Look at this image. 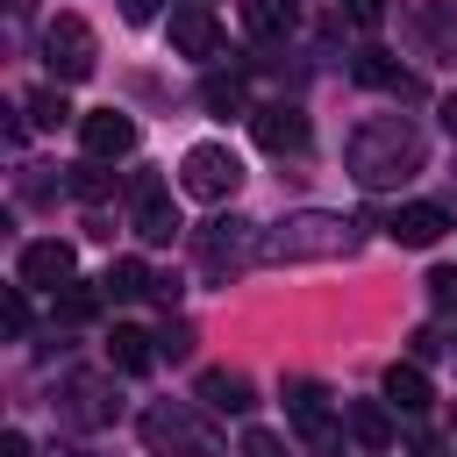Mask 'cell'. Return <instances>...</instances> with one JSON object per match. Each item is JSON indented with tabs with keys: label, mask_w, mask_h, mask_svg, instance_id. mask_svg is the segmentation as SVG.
I'll return each instance as SVG.
<instances>
[{
	"label": "cell",
	"mask_w": 457,
	"mask_h": 457,
	"mask_svg": "<svg viewBox=\"0 0 457 457\" xmlns=\"http://www.w3.org/2000/svg\"><path fill=\"white\" fill-rule=\"evenodd\" d=\"M350 164H357L364 186H386V179H407V171L421 164V143H414L407 121H378V129H364V136L350 143Z\"/></svg>",
	"instance_id": "1"
},
{
	"label": "cell",
	"mask_w": 457,
	"mask_h": 457,
	"mask_svg": "<svg viewBox=\"0 0 457 457\" xmlns=\"http://www.w3.org/2000/svg\"><path fill=\"white\" fill-rule=\"evenodd\" d=\"M179 186H186L193 200H228V193L243 186V157H236L228 143H193V150L179 157Z\"/></svg>",
	"instance_id": "2"
},
{
	"label": "cell",
	"mask_w": 457,
	"mask_h": 457,
	"mask_svg": "<svg viewBox=\"0 0 457 457\" xmlns=\"http://www.w3.org/2000/svg\"><path fill=\"white\" fill-rule=\"evenodd\" d=\"M43 57H50V79H86L93 64H100V43H93V29L79 21V14H57L50 29H43Z\"/></svg>",
	"instance_id": "3"
},
{
	"label": "cell",
	"mask_w": 457,
	"mask_h": 457,
	"mask_svg": "<svg viewBox=\"0 0 457 457\" xmlns=\"http://www.w3.org/2000/svg\"><path fill=\"white\" fill-rule=\"evenodd\" d=\"M143 436H150V450H186V457H221V443H214V428H200L186 407H150L143 414Z\"/></svg>",
	"instance_id": "4"
},
{
	"label": "cell",
	"mask_w": 457,
	"mask_h": 457,
	"mask_svg": "<svg viewBox=\"0 0 457 457\" xmlns=\"http://www.w3.org/2000/svg\"><path fill=\"white\" fill-rule=\"evenodd\" d=\"M71 243H57V236H43V243H21V257H14V278L29 286V293H64L71 286Z\"/></svg>",
	"instance_id": "5"
},
{
	"label": "cell",
	"mask_w": 457,
	"mask_h": 457,
	"mask_svg": "<svg viewBox=\"0 0 457 457\" xmlns=\"http://www.w3.org/2000/svg\"><path fill=\"white\" fill-rule=\"evenodd\" d=\"M129 193H136V236H143V243H171V236L186 228L157 171H136V186H129Z\"/></svg>",
	"instance_id": "6"
},
{
	"label": "cell",
	"mask_w": 457,
	"mask_h": 457,
	"mask_svg": "<svg viewBox=\"0 0 457 457\" xmlns=\"http://www.w3.org/2000/svg\"><path fill=\"white\" fill-rule=\"evenodd\" d=\"M300 236H271L264 250L271 257H336V250H350V228L343 221H328V214H307V221H293Z\"/></svg>",
	"instance_id": "7"
},
{
	"label": "cell",
	"mask_w": 457,
	"mask_h": 457,
	"mask_svg": "<svg viewBox=\"0 0 457 457\" xmlns=\"http://www.w3.org/2000/svg\"><path fill=\"white\" fill-rule=\"evenodd\" d=\"M79 136H86L93 164H100V157H129V150H136V121H129V114H114V107L86 114V121H79Z\"/></svg>",
	"instance_id": "8"
},
{
	"label": "cell",
	"mask_w": 457,
	"mask_h": 457,
	"mask_svg": "<svg viewBox=\"0 0 457 457\" xmlns=\"http://www.w3.org/2000/svg\"><path fill=\"white\" fill-rule=\"evenodd\" d=\"M171 50H179V57H214V50H221L214 14H207V7H179V14H171Z\"/></svg>",
	"instance_id": "9"
},
{
	"label": "cell",
	"mask_w": 457,
	"mask_h": 457,
	"mask_svg": "<svg viewBox=\"0 0 457 457\" xmlns=\"http://www.w3.org/2000/svg\"><path fill=\"white\" fill-rule=\"evenodd\" d=\"M250 129H257L264 150H307V114L300 107H257Z\"/></svg>",
	"instance_id": "10"
},
{
	"label": "cell",
	"mask_w": 457,
	"mask_h": 457,
	"mask_svg": "<svg viewBox=\"0 0 457 457\" xmlns=\"http://www.w3.org/2000/svg\"><path fill=\"white\" fill-rule=\"evenodd\" d=\"M443 228H450V214H443V207H428V200H414V207H400V214H393V243H407V250H428Z\"/></svg>",
	"instance_id": "11"
},
{
	"label": "cell",
	"mask_w": 457,
	"mask_h": 457,
	"mask_svg": "<svg viewBox=\"0 0 457 457\" xmlns=\"http://www.w3.org/2000/svg\"><path fill=\"white\" fill-rule=\"evenodd\" d=\"M200 257H207L214 271H221V264H243V257H250V221H236V214L214 221V228L200 236Z\"/></svg>",
	"instance_id": "12"
},
{
	"label": "cell",
	"mask_w": 457,
	"mask_h": 457,
	"mask_svg": "<svg viewBox=\"0 0 457 457\" xmlns=\"http://www.w3.org/2000/svg\"><path fill=\"white\" fill-rule=\"evenodd\" d=\"M200 407L243 414V407H250V378H243V371H200Z\"/></svg>",
	"instance_id": "13"
},
{
	"label": "cell",
	"mask_w": 457,
	"mask_h": 457,
	"mask_svg": "<svg viewBox=\"0 0 457 457\" xmlns=\"http://www.w3.org/2000/svg\"><path fill=\"white\" fill-rule=\"evenodd\" d=\"M293 421H300V436H307L314 450H336V421H328V407H321L314 386H293Z\"/></svg>",
	"instance_id": "14"
},
{
	"label": "cell",
	"mask_w": 457,
	"mask_h": 457,
	"mask_svg": "<svg viewBox=\"0 0 457 457\" xmlns=\"http://www.w3.org/2000/svg\"><path fill=\"white\" fill-rule=\"evenodd\" d=\"M343 421H350V436H357L364 450H393V414H386L378 400H350Z\"/></svg>",
	"instance_id": "15"
},
{
	"label": "cell",
	"mask_w": 457,
	"mask_h": 457,
	"mask_svg": "<svg viewBox=\"0 0 457 457\" xmlns=\"http://www.w3.org/2000/svg\"><path fill=\"white\" fill-rule=\"evenodd\" d=\"M150 357H157V350H150V336H143V328H129V321H121V328L107 336V364H114V371H150Z\"/></svg>",
	"instance_id": "16"
},
{
	"label": "cell",
	"mask_w": 457,
	"mask_h": 457,
	"mask_svg": "<svg viewBox=\"0 0 457 457\" xmlns=\"http://www.w3.org/2000/svg\"><path fill=\"white\" fill-rule=\"evenodd\" d=\"M386 400H393L400 414H421V407H428V378H421V364H393V371H386Z\"/></svg>",
	"instance_id": "17"
},
{
	"label": "cell",
	"mask_w": 457,
	"mask_h": 457,
	"mask_svg": "<svg viewBox=\"0 0 457 457\" xmlns=\"http://www.w3.org/2000/svg\"><path fill=\"white\" fill-rule=\"evenodd\" d=\"M243 21H250V36H293L300 7L293 0H243Z\"/></svg>",
	"instance_id": "18"
},
{
	"label": "cell",
	"mask_w": 457,
	"mask_h": 457,
	"mask_svg": "<svg viewBox=\"0 0 457 457\" xmlns=\"http://www.w3.org/2000/svg\"><path fill=\"white\" fill-rule=\"evenodd\" d=\"M150 286H157V278H150L136 257H114V264H107V278H100V293H107V300H143Z\"/></svg>",
	"instance_id": "19"
},
{
	"label": "cell",
	"mask_w": 457,
	"mask_h": 457,
	"mask_svg": "<svg viewBox=\"0 0 457 457\" xmlns=\"http://www.w3.org/2000/svg\"><path fill=\"white\" fill-rule=\"evenodd\" d=\"M357 79H364V86H386V93H414V79H407L400 64H386V50H364V57H357Z\"/></svg>",
	"instance_id": "20"
},
{
	"label": "cell",
	"mask_w": 457,
	"mask_h": 457,
	"mask_svg": "<svg viewBox=\"0 0 457 457\" xmlns=\"http://www.w3.org/2000/svg\"><path fill=\"white\" fill-rule=\"evenodd\" d=\"M200 100H207V107H214V114H243V79H236V71H228V79H221V71H214V79H207V86H200Z\"/></svg>",
	"instance_id": "21"
},
{
	"label": "cell",
	"mask_w": 457,
	"mask_h": 457,
	"mask_svg": "<svg viewBox=\"0 0 457 457\" xmlns=\"http://www.w3.org/2000/svg\"><path fill=\"white\" fill-rule=\"evenodd\" d=\"M29 121H36V129H64V121H71V100L50 86V93H36V100H29Z\"/></svg>",
	"instance_id": "22"
},
{
	"label": "cell",
	"mask_w": 457,
	"mask_h": 457,
	"mask_svg": "<svg viewBox=\"0 0 457 457\" xmlns=\"http://www.w3.org/2000/svg\"><path fill=\"white\" fill-rule=\"evenodd\" d=\"M71 393H79V421H107V414H114L100 378H71Z\"/></svg>",
	"instance_id": "23"
},
{
	"label": "cell",
	"mask_w": 457,
	"mask_h": 457,
	"mask_svg": "<svg viewBox=\"0 0 457 457\" xmlns=\"http://www.w3.org/2000/svg\"><path fill=\"white\" fill-rule=\"evenodd\" d=\"M93 307H100V293H93V286H64V293H57V321H86Z\"/></svg>",
	"instance_id": "24"
},
{
	"label": "cell",
	"mask_w": 457,
	"mask_h": 457,
	"mask_svg": "<svg viewBox=\"0 0 457 457\" xmlns=\"http://www.w3.org/2000/svg\"><path fill=\"white\" fill-rule=\"evenodd\" d=\"M421 29H428V43H443V50L457 57V14H443V7H421Z\"/></svg>",
	"instance_id": "25"
},
{
	"label": "cell",
	"mask_w": 457,
	"mask_h": 457,
	"mask_svg": "<svg viewBox=\"0 0 457 457\" xmlns=\"http://www.w3.org/2000/svg\"><path fill=\"white\" fill-rule=\"evenodd\" d=\"M428 300H436V314H457V271H450V264L428 271Z\"/></svg>",
	"instance_id": "26"
},
{
	"label": "cell",
	"mask_w": 457,
	"mask_h": 457,
	"mask_svg": "<svg viewBox=\"0 0 457 457\" xmlns=\"http://www.w3.org/2000/svg\"><path fill=\"white\" fill-rule=\"evenodd\" d=\"M29 286H7V300H0V321H7V336H29V300H21Z\"/></svg>",
	"instance_id": "27"
},
{
	"label": "cell",
	"mask_w": 457,
	"mask_h": 457,
	"mask_svg": "<svg viewBox=\"0 0 457 457\" xmlns=\"http://www.w3.org/2000/svg\"><path fill=\"white\" fill-rule=\"evenodd\" d=\"M243 457H286V443H278L271 428H250V436H243Z\"/></svg>",
	"instance_id": "28"
},
{
	"label": "cell",
	"mask_w": 457,
	"mask_h": 457,
	"mask_svg": "<svg viewBox=\"0 0 457 457\" xmlns=\"http://www.w3.org/2000/svg\"><path fill=\"white\" fill-rule=\"evenodd\" d=\"M71 186H79L86 200H100V193H107V171H100V164H79V179H71Z\"/></svg>",
	"instance_id": "29"
},
{
	"label": "cell",
	"mask_w": 457,
	"mask_h": 457,
	"mask_svg": "<svg viewBox=\"0 0 457 457\" xmlns=\"http://www.w3.org/2000/svg\"><path fill=\"white\" fill-rule=\"evenodd\" d=\"M350 21H364V29H378V21H386V0H350Z\"/></svg>",
	"instance_id": "30"
},
{
	"label": "cell",
	"mask_w": 457,
	"mask_h": 457,
	"mask_svg": "<svg viewBox=\"0 0 457 457\" xmlns=\"http://www.w3.org/2000/svg\"><path fill=\"white\" fill-rule=\"evenodd\" d=\"M0 457H29V436H21V428H7V436H0Z\"/></svg>",
	"instance_id": "31"
},
{
	"label": "cell",
	"mask_w": 457,
	"mask_h": 457,
	"mask_svg": "<svg viewBox=\"0 0 457 457\" xmlns=\"http://www.w3.org/2000/svg\"><path fill=\"white\" fill-rule=\"evenodd\" d=\"M121 14H129V21H150V14H157V0H121Z\"/></svg>",
	"instance_id": "32"
},
{
	"label": "cell",
	"mask_w": 457,
	"mask_h": 457,
	"mask_svg": "<svg viewBox=\"0 0 457 457\" xmlns=\"http://www.w3.org/2000/svg\"><path fill=\"white\" fill-rule=\"evenodd\" d=\"M443 129H450V136H457V100H443Z\"/></svg>",
	"instance_id": "33"
}]
</instances>
